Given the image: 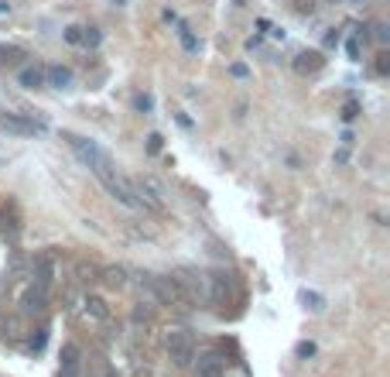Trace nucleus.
Masks as SVG:
<instances>
[{"instance_id": "1", "label": "nucleus", "mask_w": 390, "mask_h": 377, "mask_svg": "<svg viewBox=\"0 0 390 377\" xmlns=\"http://www.w3.org/2000/svg\"><path fill=\"white\" fill-rule=\"evenodd\" d=\"M164 347H168L171 360H175L178 367H188V364L195 360V340H192L188 329H171V333L164 336Z\"/></svg>"}, {"instance_id": "2", "label": "nucleus", "mask_w": 390, "mask_h": 377, "mask_svg": "<svg viewBox=\"0 0 390 377\" xmlns=\"http://www.w3.org/2000/svg\"><path fill=\"white\" fill-rule=\"evenodd\" d=\"M151 285H155L161 302H171V305H185V302H188V292L182 288L178 278H151Z\"/></svg>"}, {"instance_id": "3", "label": "nucleus", "mask_w": 390, "mask_h": 377, "mask_svg": "<svg viewBox=\"0 0 390 377\" xmlns=\"http://www.w3.org/2000/svg\"><path fill=\"white\" fill-rule=\"evenodd\" d=\"M0 127H4V131H11V134H21V137L41 131V124L25 120V117H18V113H7V110H0Z\"/></svg>"}, {"instance_id": "4", "label": "nucleus", "mask_w": 390, "mask_h": 377, "mask_svg": "<svg viewBox=\"0 0 390 377\" xmlns=\"http://www.w3.org/2000/svg\"><path fill=\"white\" fill-rule=\"evenodd\" d=\"M195 367H199V377H223V374H226V360H219L216 353L199 357V360H195Z\"/></svg>"}, {"instance_id": "5", "label": "nucleus", "mask_w": 390, "mask_h": 377, "mask_svg": "<svg viewBox=\"0 0 390 377\" xmlns=\"http://www.w3.org/2000/svg\"><path fill=\"white\" fill-rule=\"evenodd\" d=\"M79 347L76 343H65L62 347V377H76L79 374Z\"/></svg>"}, {"instance_id": "6", "label": "nucleus", "mask_w": 390, "mask_h": 377, "mask_svg": "<svg viewBox=\"0 0 390 377\" xmlns=\"http://www.w3.org/2000/svg\"><path fill=\"white\" fill-rule=\"evenodd\" d=\"M45 82L55 86V89H65V86L72 82V72H69L65 65H48V69H45Z\"/></svg>"}, {"instance_id": "7", "label": "nucleus", "mask_w": 390, "mask_h": 377, "mask_svg": "<svg viewBox=\"0 0 390 377\" xmlns=\"http://www.w3.org/2000/svg\"><path fill=\"white\" fill-rule=\"evenodd\" d=\"M318 69H322V55L318 52H305L294 58V72H301V76L305 72H318Z\"/></svg>"}, {"instance_id": "8", "label": "nucleus", "mask_w": 390, "mask_h": 377, "mask_svg": "<svg viewBox=\"0 0 390 377\" xmlns=\"http://www.w3.org/2000/svg\"><path fill=\"white\" fill-rule=\"evenodd\" d=\"M226 292H230V274L216 271V274H212V298H216V302H223Z\"/></svg>"}, {"instance_id": "9", "label": "nucleus", "mask_w": 390, "mask_h": 377, "mask_svg": "<svg viewBox=\"0 0 390 377\" xmlns=\"http://www.w3.org/2000/svg\"><path fill=\"white\" fill-rule=\"evenodd\" d=\"M45 309V288H31L25 295V312H38Z\"/></svg>"}, {"instance_id": "10", "label": "nucleus", "mask_w": 390, "mask_h": 377, "mask_svg": "<svg viewBox=\"0 0 390 377\" xmlns=\"http://www.w3.org/2000/svg\"><path fill=\"white\" fill-rule=\"evenodd\" d=\"M21 86H27V89H34V86H45V72L41 69H21Z\"/></svg>"}, {"instance_id": "11", "label": "nucleus", "mask_w": 390, "mask_h": 377, "mask_svg": "<svg viewBox=\"0 0 390 377\" xmlns=\"http://www.w3.org/2000/svg\"><path fill=\"white\" fill-rule=\"evenodd\" d=\"M86 309H89L96 319H106V316H110V312H106V302H103V298H89V302H86Z\"/></svg>"}, {"instance_id": "12", "label": "nucleus", "mask_w": 390, "mask_h": 377, "mask_svg": "<svg viewBox=\"0 0 390 377\" xmlns=\"http://www.w3.org/2000/svg\"><path fill=\"white\" fill-rule=\"evenodd\" d=\"M301 298H305V305L312 309V312H322L325 305H322V295H315V292H301Z\"/></svg>"}, {"instance_id": "13", "label": "nucleus", "mask_w": 390, "mask_h": 377, "mask_svg": "<svg viewBox=\"0 0 390 377\" xmlns=\"http://www.w3.org/2000/svg\"><path fill=\"white\" fill-rule=\"evenodd\" d=\"M82 45H89V49L100 45V31L96 27H82Z\"/></svg>"}, {"instance_id": "14", "label": "nucleus", "mask_w": 390, "mask_h": 377, "mask_svg": "<svg viewBox=\"0 0 390 377\" xmlns=\"http://www.w3.org/2000/svg\"><path fill=\"white\" fill-rule=\"evenodd\" d=\"M45 340H48V329H38V336H31V343H27V347H31V350H41V347H45Z\"/></svg>"}, {"instance_id": "15", "label": "nucleus", "mask_w": 390, "mask_h": 377, "mask_svg": "<svg viewBox=\"0 0 390 377\" xmlns=\"http://www.w3.org/2000/svg\"><path fill=\"white\" fill-rule=\"evenodd\" d=\"M377 72H380V76H387V72H390V55L387 52L377 55Z\"/></svg>"}, {"instance_id": "16", "label": "nucleus", "mask_w": 390, "mask_h": 377, "mask_svg": "<svg viewBox=\"0 0 390 377\" xmlns=\"http://www.w3.org/2000/svg\"><path fill=\"white\" fill-rule=\"evenodd\" d=\"M65 41H69V45H82V27H69V31H65Z\"/></svg>"}, {"instance_id": "17", "label": "nucleus", "mask_w": 390, "mask_h": 377, "mask_svg": "<svg viewBox=\"0 0 390 377\" xmlns=\"http://www.w3.org/2000/svg\"><path fill=\"white\" fill-rule=\"evenodd\" d=\"M356 113H360V103H356V100H349V103L342 107V117H346V120H353Z\"/></svg>"}, {"instance_id": "18", "label": "nucleus", "mask_w": 390, "mask_h": 377, "mask_svg": "<svg viewBox=\"0 0 390 377\" xmlns=\"http://www.w3.org/2000/svg\"><path fill=\"white\" fill-rule=\"evenodd\" d=\"M315 353V343H298V357H312Z\"/></svg>"}, {"instance_id": "19", "label": "nucleus", "mask_w": 390, "mask_h": 377, "mask_svg": "<svg viewBox=\"0 0 390 377\" xmlns=\"http://www.w3.org/2000/svg\"><path fill=\"white\" fill-rule=\"evenodd\" d=\"M134 107H137V110H151V96H137V100H134Z\"/></svg>"}, {"instance_id": "20", "label": "nucleus", "mask_w": 390, "mask_h": 377, "mask_svg": "<svg viewBox=\"0 0 390 377\" xmlns=\"http://www.w3.org/2000/svg\"><path fill=\"white\" fill-rule=\"evenodd\" d=\"M346 52H349V58H360V41H349Z\"/></svg>"}, {"instance_id": "21", "label": "nucleus", "mask_w": 390, "mask_h": 377, "mask_svg": "<svg viewBox=\"0 0 390 377\" xmlns=\"http://www.w3.org/2000/svg\"><path fill=\"white\" fill-rule=\"evenodd\" d=\"M377 38H380V41H387V38H390V31H387V25H377Z\"/></svg>"}]
</instances>
